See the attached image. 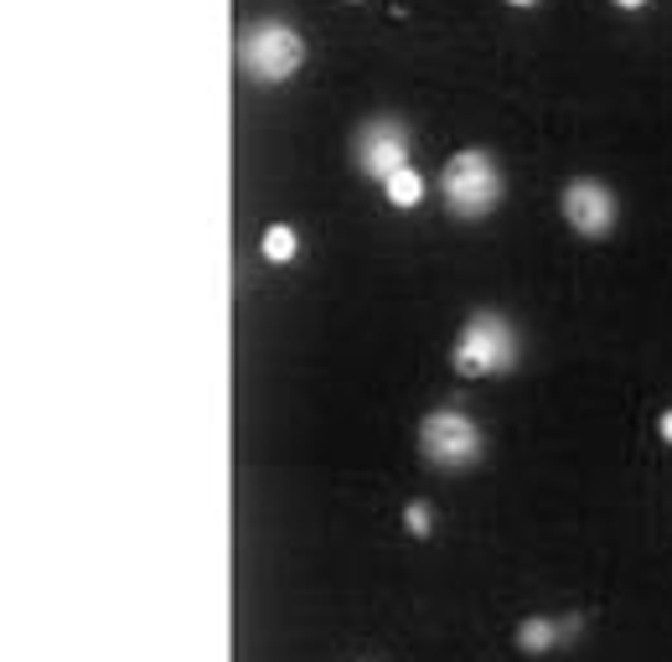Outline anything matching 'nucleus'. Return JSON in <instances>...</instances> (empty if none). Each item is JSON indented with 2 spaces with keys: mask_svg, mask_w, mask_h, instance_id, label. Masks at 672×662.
<instances>
[{
  "mask_svg": "<svg viewBox=\"0 0 672 662\" xmlns=\"http://www.w3.org/2000/svg\"><path fill=\"white\" fill-rule=\"evenodd\" d=\"M451 362L460 378L512 373V368H518V332H512V322L497 316V311H476V316L460 326V337H455Z\"/></svg>",
  "mask_w": 672,
  "mask_h": 662,
  "instance_id": "1",
  "label": "nucleus"
},
{
  "mask_svg": "<svg viewBox=\"0 0 672 662\" xmlns=\"http://www.w3.org/2000/svg\"><path fill=\"white\" fill-rule=\"evenodd\" d=\"M440 197L455 218H487L502 203V171L487 151H455L440 171Z\"/></svg>",
  "mask_w": 672,
  "mask_h": 662,
  "instance_id": "2",
  "label": "nucleus"
},
{
  "mask_svg": "<svg viewBox=\"0 0 672 662\" xmlns=\"http://www.w3.org/2000/svg\"><path fill=\"white\" fill-rule=\"evenodd\" d=\"M238 63L259 84H285L305 63V42L285 21H259V26H249V32L238 36Z\"/></svg>",
  "mask_w": 672,
  "mask_h": 662,
  "instance_id": "3",
  "label": "nucleus"
},
{
  "mask_svg": "<svg viewBox=\"0 0 672 662\" xmlns=\"http://www.w3.org/2000/svg\"><path fill=\"white\" fill-rule=\"evenodd\" d=\"M420 456L440 471H460L481 456V430L460 409H430L420 420Z\"/></svg>",
  "mask_w": 672,
  "mask_h": 662,
  "instance_id": "4",
  "label": "nucleus"
},
{
  "mask_svg": "<svg viewBox=\"0 0 672 662\" xmlns=\"http://www.w3.org/2000/svg\"><path fill=\"white\" fill-rule=\"evenodd\" d=\"M357 166L388 182L393 171L409 166V140H403V124L399 119H372L362 124V135H357Z\"/></svg>",
  "mask_w": 672,
  "mask_h": 662,
  "instance_id": "5",
  "label": "nucleus"
},
{
  "mask_svg": "<svg viewBox=\"0 0 672 662\" xmlns=\"http://www.w3.org/2000/svg\"><path fill=\"white\" fill-rule=\"evenodd\" d=\"M564 223L585 238H605L616 223V197L605 182H570L564 187Z\"/></svg>",
  "mask_w": 672,
  "mask_h": 662,
  "instance_id": "6",
  "label": "nucleus"
},
{
  "mask_svg": "<svg viewBox=\"0 0 672 662\" xmlns=\"http://www.w3.org/2000/svg\"><path fill=\"white\" fill-rule=\"evenodd\" d=\"M383 192H388V203L393 207H420L424 203V176L414 166H403V171H393L383 182Z\"/></svg>",
  "mask_w": 672,
  "mask_h": 662,
  "instance_id": "7",
  "label": "nucleus"
},
{
  "mask_svg": "<svg viewBox=\"0 0 672 662\" xmlns=\"http://www.w3.org/2000/svg\"><path fill=\"white\" fill-rule=\"evenodd\" d=\"M259 249H264L269 264H290L301 243H295V228H285V223H269V228H264V243H259Z\"/></svg>",
  "mask_w": 672,
  "mask_h": 662,
  "instance_id": "8",
  "label": "nucleus"
},
{
  "mask_svg": "<svg viewBox=\"0 0 672 662\" xmlns=\"http://www.w3.org/2000/svg\"><path fill=\"white\" fill-rule=\"evenodd\" d=\"M518 647L522 652H549V647H559V627L554 621H543V616H533V621H522L518 627Z\"/></svg>",
  "mask_w": 672,
  "mask_h": 662,
  "instance_id": "9",
  "label": "nucleus"
},
{
  "mask_svg": "<svg viewBox=\"0 0 672 662\" xmlns=\"http://www.w3.org/2000/svg\"><path fill=\"white\" fill-rule=\"evenodd\" d=\"M403 518H409V533H414V539H424V533H430V502H409V512H403Z\"/></svg>",
  "mask_w": 672,
  "mask_h": 662,
  "instance_id": "10",
  "label": "nucleus"
},
{
  "mask_svg": "<svg viewBox=\"0 0 672 662\" xmlns=\"http://www.w3.org/2000/svg\"><path fill=\"white\" fill-rule=\"evenodd\" d=\"M657 430H662V441L672 445V409H668V414H662V425H657Z\"/></svg>",
  "mask_w": 672,
  "mask_h": 662,
  "instance_id": "11",
  "label": "nucleus"
},
{
  "mask_svg": "<svg viewBox=\"0 0 672 662\" xmlns=\"http://www.w3.org/2000/svg\"><path fill=\"white\" fill-rule=\"evenodd\" d=\"M616 6H626V11H637V6H647V0H616Z\"/></svg>",
  "mask_w": 672,
  "mask_h": 662,
  "instance_id": "12",
  "label": "nucleus"
},
{
  "mask_svg": "<svg viewBox=\"0 0 672 662\" xmlns=\"http://www.w3.org/2000/svg\"><path fill=\"white\" fill-rule=\"evenodd\" d=\"M507 6H533V0H507Z\"/></svg>",
  "mask_w": 672,
  "mask_h": 662,
  "instance_id": "13",
  "label": "nucleus"
}]
</instances>
